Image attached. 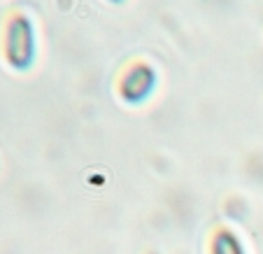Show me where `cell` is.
I'll return each mask as SVG.
<instances>
[{"label":"cell","instance_id":"obj_2","mask_svg":"<svg viewBox=\"0 0 263 254\" xmlns=\"http://www.w3.org/2000/svg\"><path fill=\"white\" fill-rule=\"evenodd\" d=\"M154 84H156L154 68L144 63V61H135L119 77V94L126 103H142L154 91Z\"/></svg>","mask_w":263,"mask_h":254},{"label":"cell","instance_id":"obj_4","mask_svg":"<svg viewBox=\"0 0 263 254\" xmlns=\"http://www.w3.org/2000/svg\"><path fill=\"white\" fill-rule=\"evenodd\" d=\"M59 5H61V10H70V7H72V0H59Z\"/></svg>","mask_w":263,"mask_h":254},{"label":"cell","instance_id":"obj_5","mask_svg":"<svg viewBox=\"0 0 263 254\" xmlns=\"http://www.w3.org/2000/svg\"><path fill=\"white\" fill-rule=\"evenodd\" d=\"M109 3H121V0H109Z\"/></svg>","mask_w":263,"mask_h":254},{"label":"cell","instance_id":"obj_3","mask_svg":"<svg viewBox=\"0 0 263 254\" xmlns=\"http://www.w3.org/2000/svg\"><path fill=\"white\" fill-rule=\"evenodd\" d=\"M210 254H245V245L231 229H219L212 235Z\"/></svg>","mask_w":263,"mask_h":254},{"label":"cell","instance_id":"obj_1","mask_svg":"<svg viewBox=\"0 0 263 254\" xmlns=\"http://www.w3.org/2000/svg\"><path fill=\"white\" fill-rule=\"evenodd\" d=\"M0 49L3 59L14 70H28L35 61L37 42H35V26L28 14L12 12L7 14L0 35Z\"/></svg>","mask_w":263,"mask_h":254}]
</instances>
